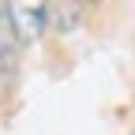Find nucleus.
Masks as SVG:
<instances>
[{"label": "nucleus", "instance_id": "nucleus-1", "mask_svg": "<svg viewBox=\"0 0 135 135\" xmlns=\"http://www.w3.org/2000/svg\"><path fill=\"white\" fill-rule=\"evenodd\" d=\"M8 19L15 26V34H19V41H30V38H38V34L45 30L49 8L45 4H11L8 8Z\"/></svg>", "mask_w": 135, "mask_h": 135}, {"label": "nucleus", "instance_id": "nucleus-2", "mask_svg": "<svg viewBox=\"0 0 135 135\" xmlns=\"http://www.w3.org/2000/svg\"><path fill=\"white\" fill-rule=\"evenodd\" d=\"M15 53H19V34H15V26L8 19V8H4V11H0V75L11 71Z\"/></svg>", "mask_w": 135, "mask_h": 135}, {"label": "nucleus", "instance_id": "nucleus-3", "mask_svg": "<svg viewBox=\"0 0 135 135\" xmlns=\"http://www.w3.org/2000/svg\"><path fill=\"white\" fill-rule=\"evenodd\" d=\"M131 135H135V131H131Z\"/></svg>", "mask_w": 135, "mask_h": 135}]
</instances>
